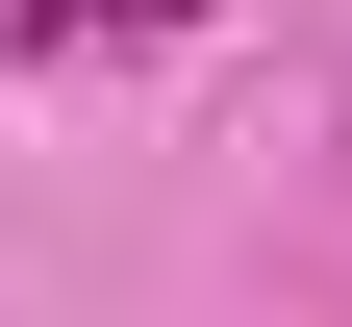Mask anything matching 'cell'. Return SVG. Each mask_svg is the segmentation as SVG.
<instances>
[{"label": "cell", "mask_w": 352, "mask_h": 327, "mask_svg": "<svg viewBox=\"0 0 352 327\" xmlns=\"http://www.w3.org/2000/svg\"><path fill=\"white\" fill-rule=\"evenodd\" d=\"M176 0H25V51H151Z\"/></svg>", "instance_id": "cell-1"}]
</instances>
